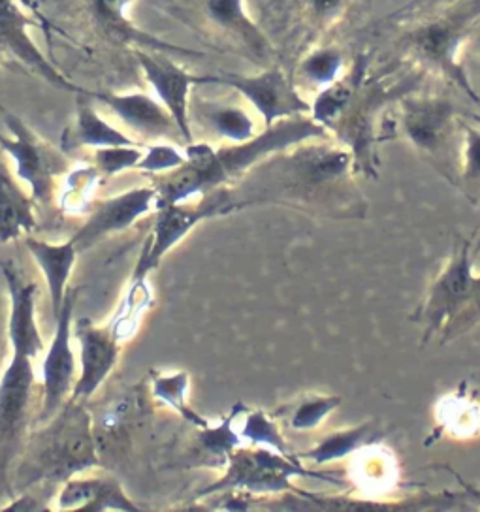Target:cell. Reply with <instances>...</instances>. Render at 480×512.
<instances>
[{"label":"cell","instance_id":"obj_1","mask_svg":"<svg viewBox=\"0 0 480 512\" xmlns=\"http://www.w3.org/2000/svg\"><path fill=\"white\" fill-rule=\"evenodd\" d=\"M354 157L332 136L290 145L260 160L230 187L236 209L281 206L332 219H364Z\"/></svg>","mask_w":480,"mask_h":512},{"label":"cell","instance_id":"obj_2","mask_svg":"<svg viewBox=\"0 0 480 512\" xmlns=\"http://www.w3.org/2000/svg\"><path fill=\"white\" fill-rule=\"evenodd\" d=\"M480 32V0H411L368 29L369 51L383 61L435 76L480 104L464 49Z\"/></svg>","mask_w":480,"mask_h":512},{"label":"cell","instance_id":"obj_3","mask_svg":"<svg viewBox=\"0 0 480 512\" xmlns=\"http://www.w3.org/2000/svg\"><path fill=\"white\" fill-rule=\"evenodd\" d=\"M328 136L311 115H296L262 128L251 140L240 144L191 142L185 145L187 159L181 166L153 179L157 209L232 187L245 172L273 153L305 140Z\"/></svg>","mask_w":480,"mask_h":512},{"label":"cell","instance_id":"obj_4","mask_svg":"<svg viewBox=\"0 0 480 512\" xmlns=\"http://www.w3.org/2000/svg\"><path fill=\"white\" fill-rule=\"evenodd\" d=\"M10 477L12 494L38 484H63L64 480L95 469L98 462L93 418L83 401L70 400L42 422V428L25 439Z\"/></svg>","mask_w":480,"mask_h":512},{"label":"cell","instance_id":"obj_5","mask_svg":"<svg viewBox=\"0 0 480 512\" xmlns=\"http://www.w3.org/2000/svg\"><path fill=\"white\" fill-rule=\"evenodd\" d=\"M373 0H268L260 25L272 38L281 63H296L305 51L336 42L371 12Z\"/></svg>","mask_w":480,"mask_h":512},{"label":"cell","instance_id":"obj_6","mask_svg":"<svg viewBox=\"0 0 480 512\" xmlns=\"http://www.w3.org/2000/svg\"><path fill=\"white\" fill-rule=\"evenodd\" d=\"M424 328V343L439 336L441 345L469 334L480 324V273L473 264V241L460 238L447 266L437 273L413 315Z\"/></svg>","mask_w":480,"mask_h":512},{"label":"cell","instance_id":"obj_7","mask_svg":"<svg viewBox=\"0 0 480 512\" xmlns=\"http://www.w3.org/2000/svg\"><path fill=\"white\" fill-rule=\"evenodd\" d=\"M392 127L437 166L448 181H456L460 159V117L454 102L441 93H422L420 87L396 102Z\"/></svg>","mask_w":480,"mask_h":512},{"label":"cell","instance_id":"obj_8","mask_svg":"<svg viewBox=\"0 0 480 512\" xmlns=\"http://www.w3.org/2000/svg\"><path fill=\"white\" fill-rule=\"evenodd\" d=\"M296 477H311L341 484V480L336 479L332 473L305 467L296 454H281L262 445H241L230 452L223 475L202 488L196 494V499H206L230 490H240L253 496L302 494L304 490L292 484Z\"/></svg>","mask_w":480,"mask_h":512},{"label":"cell","instance_id":"obj_9","mask_svg":"<svg viewBox=\"0 0 480 512\" xmlns=\"http://www.w3.org/2000/svg\"><path fill=\"white\" fill-rule=\"evenodd\" d=\"M27 352L12 351L0 375V499L12 496V467L29 432L34 396V368Z\"/></svg>","mask_w":480,"mask_h":512},{"label":"cell","instance_id":"obj_10","mask_svg":"<svg viewBox=\"0 0 480 512\" xmlns=\"http://www.w3.org/2000/svg\"><path fill=\"white\" fill-rule=\"evenodd\" d=\"M234 211L238 209L232 200L230 187L209 192L206 196L196 198L194 202L191 200L157 209L153 230L145 241L130 281L147 279L149 273L159 268L162 258L185 240L198 224Z\"/></svg>","mask_w":480,"mask_h":512},{"label":"cell","instance_id":"obj_11","mask_svg":"<svg viewBox=\"0 0 480 512\" xmlns=\"http://www.w3.org/2000/svg\"><path fill=\"white\" fill-rule=\"evenodd\" d=\"M198 85H217L236 91L260 115L264 127L311 113V102L281 63L266 66L256 74L219 72L198 76Z\"/></svg>","mask_w":480,"mask_h":512},{"label":"cell","instance_id":"obj_12","mask_svg":"<svg viewBox=\"0 0 480 512\" xmlns=\"http://www.w3.org/2000/svg\"><path fill=\"white\" fill-rule=\"evenodd\" d=\"M200 27L223 48L238 53L260 68L281 63L272 38L249 14L245 0H191Z\"/></svg>","mask_w":480,"mask_h":512},{"label":"cell","instance_id":"obj_13","mask_svg":"<svg viewBox=\"0 0 480 512\" xmlns=\"http://www.w3.org/2000/svg\"><path fill=\"white\" fill-rule=\"evenodd\" d=\"M10 136L0 134L2 151L14 162L16 176L31 189L32 200L51 206L57 194V177L68 166L59 149L49 145L16 113H2Z\"/></svg>","mask_w":480,"mask_h":512},{"label":"cell","instance_id":"obj_14","mask_svg":"<svg viewBox=\"0 0 480 512\" xmlns=\"http://www.w3.org/2000/svg\"><path fill=\"white\" fill-rule=\"evenodd\" d=\"M74 304L76 290L68 288L61 311L55 317V332L42 362V407L38 411L40 424L49 420L72 398L76 384V354L72 349Z\"/></svg>","mask_w":480,"mask_h":512},{"label":"cell","instance_id":"obj_15","mask_svg":"<svg viewBox=\"0 0 480 512\" xmlns=\"http://www.w3.org/2000/svg\"><path fill=\"white\" fill-rule=\"evenodd\" d=\"M170 53L134 48V59L145 81L153 89L160 104L174 117L185 144L194 142L191 125L192 87H198V76L168 57Z\"/></svg>","mask_w":480,"mask_h":512},{"label":"cell","instance_id":"obj_16","mask_svg":"<svg viewBox=\"0 0 480 512\" xmlns=\"http://www.w3.org/2000/svg\"><path fill=\"white\" fill-rule=\"evenodd\" d=\"M19 2L29 4V0H0V59L10 57L51 87L78 93L80 85L66 78L57 66H53L34 42L31 29L36 23L23 12Z\"/></svg>","mask_w":480,"mask_h":512},{"label":"cell","instance_id":"obj_17","mask_svg":"<svg viewBox=\"0 0 480 512\" xmlns=\"http://www.w3.org/2000/svg\"><path fill=\"white\" fill-rule=\"evenodd\" d=\"M151 211H157L155 185L136 187V189L115 194L91 206L85 223L81 224L80 230L70 240L74 241L80 253L87 251L89 247L95 245L96 241L125 232Z\"/></svg>","mask_w":480,"mask_h":512},{"label":"cell","instance_id":"obj_18","mask_svg":"<svg viewBox=\"0 0 480 512\" xmlns=\"http://www.w3.org/2000/svg\"><path fill=\"white\" fill-rule=\"evenodd\" d=\"M76 339L80 345V375L74 384L72 398L89 400L106 383L121 356V337L112 324H95L80 319L76 324Z\"/></svg>","mask_w":480,"mask_h":512},{"label":"cell","instance_id":"obj_19","mask_svg":"<svg viewBox=\"0 0 480 512\" xmlns=\"http://www.w3.org/2000/svg\"><path fill=\"white\" fill-rule=\"evenodd\" d=\"M85 93L95 102L104 104L125 127L140 136L153 140H183L174 117L160 104L157 96L147 95L144 91L110 93L85 89Z\"/></svg>","mask_w":480,"mask_h":512},{"label":"cell","instance_id":"obj_20","mask_svg":"<svg viewBox=\"0 0 480 512\" xmlns=\"http://www.w3.org/2000/svg\"><path fill=\"white\" fill-rule=\"evenodd\" d=\"M0 273L8 287L10 317L8 337L12 351L27 352L31 358L46 351V343L36 320V283L25 279L10 262L0 260Z\"/></svg>","mask_w":480,"mask_h":512},{"label":"cell","instance_id":"obj_21","mask_svg":"<svg viewBox=\"0 0 480 512\" xmlns=\"http://www.w3.org/2000/svg\"><path fill=\"white\" fill-rule=\"evenodd\" d=\"M57 511L136 512L140 507L125 494L121 482L113 477L80 473L64 480L55 496Z\"/></svg>","mask_w":480,"mask_h":512},{"label":"cell","instance_id":"obj_22","mask_svg":"<svg viewBox=\"0 0 480 512\" xmlns=\"http://www.w3.org/2000/svg\"><path fill=\"white\" fill-rule=\"evenodd\" d=\"M136 0H91L89 10L95 21L96 31L115 44H125L130 48L153 49L185 57H202L200 51L179 48L170 42H164L153 34L140 31L128 17V10Z\"/></svg>","mask_w":480,"mask_h":512},{"label":"cell","instance_id":"obj_23","mask_svg":"<svg viewBox=\"0 0 480 512\" xmlns=\"http://www.w3.org/2000/svg\"><path fill=\"white\" fill-rule=\"evenodd\" d=\"M140 144L130 138L121 128L113 127L95 108V100L81 87L76 93V117L72 125L64 130L63 151H74L83 147H112V145Z\"/></svg>","mask_w":480,"mask_h":512},{"label":"cell","instance_id":"obj_24","mask_svg":"<svg viewBox=\"0 0 480 512\" xmlns=\"http://www.w3.org/2000/svg\"><path fill=\"white\" fill-rule=\"evenodd\" d=\"M25 247L48 283L49 302L55 319L68 292V281L72 277L80 251L72 240L51 243L32 236H25Z\"/></svg>","mask_w":480,"mask_h":512},{"label":"cell","instance_id":"obj_25","mask_svg":"<svg viewBox=\"0 0 480 512\" xmlns=\"http://www.w3.org/2000/svg\"><path fill=\"white\" fill-rule=\"evenodd\" d=\"M386 437L383 426L377 422H362L356 426H347L336 432L322 435L313 447L304 452H298L296 456L302 462H309L313 467L336 464L343 462L349 456L358 454L364 448L381 445Z\"/></svg>","mask_w":480,"mask_h":512},{"label":"cell","instance_id":"obj_26","mask_svg":"<svg viewBox=\"0 0 480 512\" xmlns=\"http://www.w3.org/2000/svg\"><path fill=\"white\" fill-rule=\"evenodd\" d=\"M194 108L196 119L208 128L209 134L223 144H240L251 140L260 130H256L253 113L245 104L223 102V100H196Z\"/></svg>","mask_w":480,"mask_h":512},{"label":"cell","instance_id":"obj_27","mask_svg":"<svg viewBox=\"0 0 480 512\" xmlns=\"http://www.w3.org/2000/svg\"><path fill=\"white\" fill-rule=\"evenodd\" d=\"M347 51L337 46L336 42L320 44L305 51L304 55L294 63L292 78L298 89L304 93L307 89L319 93L320 89L339 80L349 66Z\"/></svg>","mask_w":480,"mask_h":512},{"label":"cell","instance_id":"obj_28","mask_svg":"<svg viewBox=\"0 0 480 512\" xmlns=\"http://www.w3.org/2000/svg\"><path fill=\"white\" fill-rule=\"evenodd\" d=\"M31 196L21 189L10 168L0 159V241L10 243L36 226Z\"/></svg>","mask_w":480,"mask_h":512},{"label":"cell","instance_id":"obj_29","mask_svg":"<svg viewBox=\"0 0 480 512\" xmlns=\"http://www.w3.org/2000/svg\"><path fill=\"white\" fill-rule=\"evenodd\" d=\"M243 409H245V405L238 401L223 420H219L215 424L209 422L206 428H196L198 454L204 456L206 464L224 467L230 452L234 448L245 445L240 432L236 430V420L243 413Z\"/></svg>","mask_w":480,"mask_h":512},{"label":"cell","instance_id":"obj_30","mask_svg":"<svg viewBox=\"0 0 480 512\" xmlns=\"http://www.w3.org/2000/svg\"><path fill=\"white\" fill-rule=\"evenodd\" d=\"M341 403V396L336 394L311 392L296 398L279 411H273L272 415L281 418L292 432H315L328 420V416L339 409Z\"/></svg>","mask_w":480,"mask_h":512},{"label":"cell","instance_id":"obj_31","mask_svg":"<svg viewBox=\"0 0 480 512\" xmlns=\"http://www.w3.org/2000/svg\"><path fill=\"white\" fill-rule=\"evenodd\" d=\"M189 388L191 377L187 371H160L151 379V392L157 400L168 405L172 411H176L187 424H192L194 428H206L209 420L196 409H192L189 403Z\"/></svg>","mask_w":480,"mask_h":512},{"label":"cell","instance_id":"obj_32","mask_svg":"<svg viewBox=\"0 0 480 512\" xmlns=\"http://www.w3.org/2000/svg\"><path fill=\"white\" fill-rule=\"evenodd\" d=\"M354 477L366 494H383L396 482V462L388 450L373 445L358 452Z\"/></svg>","mask_w":480,"mask_h":512},{"label":"cell","instance_id":"obj_33","mask_svg":"<svg viewBox=\"0 0 480 512\" xmlns=\"http://www.w3.org/2000/svg\"><path fill=\"white\" fill-rule=\"evenodd\" d=\"M437 418L445 432L456 439H473L480 432V405L475 398L452 394L437 407Z\"/></svg>","mask_w":480,"mask_h":512},{"label":"cell","instance_id":"obj_34","mask_svg":"<svg viewBox=\"0 0 480 512\" xmlns=\"http://www.w3.org/2000/svg\"><path fill=\"white\" fill-rule=\"evenodd\" d=\"M240 435L243 443L270 447L281 454H294L277 424V418L264 409H243Z\"/></svg>","mask_w":480,"mask_h":512},{"label":"cell","instance_id":"obj_35","mask_svg":"<svg viewBox=\"0 0 480 512\" xmlns=\"http://www.w3.org/2000/svg\"><path fill=\"white\" fill-rule=\"evenodd\" d=\"M460 159H458V181L465 189L480 191V125L460 121Z\"/></svg>","mask_w":480,"mask_h":512},{"label":"cell","instance_id":"obj_36","mask_svg":"<svg viewBox=\"0 0 480 512\" xmlns=\"http://www.w3.org/2000/svg\"><path fill=\"white\" fill-rule=\"evenodd\" d=\"M144 155V145H112L100 147L93 155V166L100 176L113 177L136 168Z\"/></svg>","mask_w":480,"mask_h":512},{"label":"cell","instance_id":"obj_37","mask_svg":"<svg viewBox=\"0 0 480 512\" xmlns=\"http://www.w3.org/2000/svg\"><path fill=\"white\" fill-rule=\"evenodd\" d=\"M185 149L177 145L162 142V144L145 145L144 155L136 164V170L147 172L151 176H160L185 162Z\"/></svg>","mask_w":480,"mask_h":512},{"label":"cell","instance_id":"obj_38","mask_svg":"<svg viewBox=\"0 0 480 512\" xmlns=\"http://www.w3.org/2000/svg\"><path fill=\"white\" fill-rule=\"evenodd\" d=\"M448 471L454 475V479L458 480L460 484H462V488L465 490V494H467V497L469 499H473L477 505L480 507V486H473V482H465L456 471H452L450 467H447Z\"/></svg>","mask_w":480,"mask_h":512},{"label":"cell","instance_id":"obj_39","mask_svg":"<svg viewBox=\"0 0 480 512\" xmlns=\"http://www.w3.org/2000/svg\"><path fill=\"white\" fill-rule=\"evenodd\" d=\"M473 241V256H477L480 253V232L477 234V238Z\"/></svg>","mask_w":480,"mask_h":512},{"label":"cell","instance_id":"obj_40","mask_svg":"<svg viewBox=\"0 0 480 512\" xmlns=\"http://www.w3.org/2000/svg\"><path fill=\"white\" fill-rule=\"evenodd\" d=\"M469 117H471V121H473V123L480 125V115H475V113H473V115H469Z\"/></svg>","mask_w":480,"mask_h":512},{"label":"cell","instance_id":"obj_41","mask_svg":"<svg viewBox=\"0 0 480 512\" xmlns=\"http://www.w3.org/2000/svg\"><path fill=\"white\" fill-rule=\"evenodd\" d=\"M166 2H172V4H174V2H176V0H166Z\"/></svg>","mask_w":480,"mask_h":512},{"label":"cell","instance_id":"obj_42","mask_svg":"<svg viewBox=\"0 0 480 512\" xmlns=\"http://www.w3.org/2000/svg\"><path fill=\"white\" fill-rule=\"evenodd\" d=\"M477 44H479V48H480V36H479V40H477Z\"/></svg>","mask_w":480,"mask_h":512}]
</instances>
